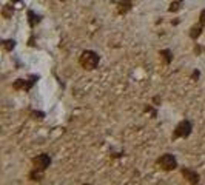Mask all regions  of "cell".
<instances>
[{
  "instance_id": "cell-5",
  "label": "cell",
  "mask_w": 205,
  "mask_h": 185,
  "mask_svg": "<svg viewBox=\"0 0 205 185\" xmlns=\"http://www.w3.org/2000/svg\"><path fill=\"white\" fill-rule=\"evenodd\" d=\"M180 173H182V176L187 179V182L190 185H197V184H199L200 176H199V173H197V171H194V170H191V168H180Z\"/></svg>"
},
{
  "instance_id": "cell-6",
  "label": "cell",
  "mask_w": 205,
  "mask_h": 185,
  "mask_svg": "<svg viewBox=\"0 0 205 185\" xmlns=\"http://www.w3.org/2000/svg\"><path fill=\"white\" fill-rule=\"evenodd\" d=\"M28 177L31 180H42L43 179V171H40V170H37V168H33L31 173L28 174Z\"/></svg>"
},
{
  "instance_id": "cell-9",
  "label": "cell",
  "mask_w": 205,
  "mask_h": 185,
  "mask_svg": "<svg viewBox=\"0 0 205 185\" xmlns=\"http://www.w3.org/2000/svg\"><path fill=\"white\" fill-rule=\"evenodd\" d=\"M14 46H16V42H14V40H5V42H3V48H5L6 51H13Z\"/></svg>"
},
{
  "instance_id": "cell-3",
  "label": "cell",
  "mask_w": 205,
  "mask_h": 185,
  "mask_svg": "<svg viewBox=\"0 0 205 185\" xmlns=\"http://www.w3.org/2000/svg\"><path fill=\"white\" fill-rule=\"evenodd\" d=\"M99 63V56L94 51H85L80 56V65L85 70H94Z\"/></svg>"
},
{
  "instance_id": "cell-12",
  "label": "cell",
  "mask_w": 205,
  "mask_h": 185,
  "mask_svg": "<svg viewBox=\"0 0 205 185\" xmlns=\"http://www.w3.org/2000/svg\"><path fill=\"white\" fill-rule=\"evenodd\" d=\"M200 20H202V22H204V23H205V11H204V13H202V16H200Z\"/></svg>"
},
{
  "instance_id": "cell-10",
  "label": "cell",
  "mask_w": 205,
  "mask_h": 185,
  "mask_svg": "<svg viewBox=\"0 0 205 185\" xmlns=\"http://www.w3.org/2000/svg\"><path fill=\"white\" fill-rule=\"evenodd\" d=\"M31 116H33V119H39V120H42V119L45 117V114L42 111H33Z\"/></svg>"
},
{
  "instance_id": "cell-1",
  "label": "cell",
  "mask_w": 205,
  "mask_h": 185,
  "mask_svg": "<svg viewBox=\"0 0 205 185\" xmlns=\"http://www.w3.org/2000/svg\"><path fill=\"white\" fill-rule=\"evenodd\" d=\"M156 164H157V167L161 170H164V171H174V170L179 167L176 156H174V154H170V153L162 154V156L156 160Z\"/></svg>"
},
{
  "instance_id": "cell-4",
  "label": "cell",
  "mask_w": 205,
  "mask_h": 185,
  "mask_svg": "<svg viewBox=\"0 0 205 185\" xmlns=\"http://www.w3.org/2000/svg\"><path fill=\"white\" fill-rule=\"evenodd\" d=\"M33 167L34 168H37V170H40V171H45L49 165H51V156L46 153H42L39 154V156H36V157H33Z\"/></svg>"
},
{
  "instance_id": "cell-11",
  "label": "cell",
  "mask_w": 205,
  "mask_h": 185,
  "mask_svg": "<svg viewBox=\"0 0 205 185\" xmlns=\"http://www.w3.org/2000/svg\"><path fill=\"white\" fill-rule=\"evenodd\" d=\"M161 56H164L165 62H167V63H170V60H171V52H170V51H162V52H161Z\"/></svg>"
},
{
  "instance_id": "cell-13",
  "label": "cell",
  "mask_w": 205,
  "mask_h": 185,
  "mask_svg": "<svg viewBox=\"0 0 205 185\" xmlns=\"http://www.w3.org/2000/svg\"><path fill=\"white\" fill-rule=\"evenodd\" d=\"M83 185H91V184H83Z\"/></svg>"
},
{
  "instance_id": "cell-7",
  "label": "cell",
  "mask_w": 205,
  "mask_h": 185,
  "mask_svg": "<svg viewBox=\"0 0 205 185\" xmlns=\"http://www.w3.org/2000/svg\"><path fill=\"white\" fill-rule=\"evenodd\" d=\"M13 88L14 90H28V85H26V82L23 80V79H17V82H14V85H13Z\"/></svg>"
},
{
  "instance_id": "cell-2",
  "label": "cell",
  "mask_w": 205,
  "mask_h": 185,
  "mask_svg": "<svg viewBox=\"0 0 205 185\" xmlns=\"http://www.w3.org/2000/svg\"><path fill=\"white\" fill-rule=\"evenodd\" d=\"M191 131H193L191 122H190V120H180V122L176 125V128H174L171 139L173 141H176V139H179V137L185 139V137H188V136L191 134Z\"/></svg>"
},
{
  "instance_id": "cell-8",
  "label": "cell",
  "mask_w": 205,
  "mask_h": 185,
  "mask_svg": "<svg viewBox=\"0 0 205 185\" xmlns=\"http://www.w3.org/2000/svg\"><path fill=\"white\" fill-rule=\"evenodd\" d=\"M200 31H202V29H200V26H193V28H191V32H190V37H191V39H197V37L200 36Z\"/></svg>"
}]
</instances>
